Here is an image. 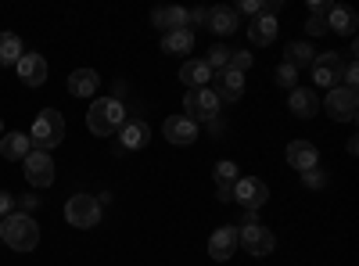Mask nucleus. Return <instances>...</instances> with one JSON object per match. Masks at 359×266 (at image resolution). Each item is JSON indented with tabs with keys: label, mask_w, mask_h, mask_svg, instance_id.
Here are the masks:
<instances>
[{
	"label": "nucleus",
	"mask_w": 359,
	"mask_h": 266,
	"mask_svg": "<svg viewBox=\"0 0 359 266\" xmlns=\"http://www.w3.org/2000/svg\"><path fill=\"white\" fill-rule=\"evenodd\" d=\"M184 108H187L191 123H216L219 98H216L212 86H194V91H187V98H184Z\"/></svg>",
	"instance_id": "20e7f679"
},
{
	"label": "nucleus",
	"mask_w": 359,
	"mask_h": 266,
	"mask_svg": "<svg viewBox=\"0 0 359 266\" xmlns=\"http://www.w3.org/2000/svg\"><path fill=\"white\" fill-rule=\"evenodd\" d=\"M248 40L255 44V47H269L277 40V18L273 15H259V18H252V25H248Z\"/></svg>",
	"instance_id": "4be33fe9"
},
{
	"label": "nucleus",
	"mask_w": 359,
	"mask_h": 266,
	"mask_svg": "<svg viewBox=\"0 0 359 266\" xmlns=\"http://www.w3.org/2000/svg\"><path fill=\"white\" fill-rule=\"evenodd\" d=\"M287 166L298 169V173H309L320 166V152H316V144L309 140H291L287 144Z\"/></svg>",
	"instance_id": "ddd939ff"
},
{
	"label": "nucleus",
	"mask_w": 359,
	"mask_h": 266,
	"mask_svg": "<svg viewBox=\"0 0 359 266\" xmlns=\"http://www.w3.org/2000/svg\"><path fill=\"white\" fill-rule=\"evenodd\" d=\"M233 252H237V227H219V230H212V238H208V259L226 262Z\"/></svg>",
	"instance_id": "2eb2a0df"
},
{
	"label": "nucleus",
	"mask_w": 359,
	"mask_h": 266,
	"mask_svg": "<svg viewBox=\"0 0 359 266\" xmlns=\"http://www.w3.org/2000/svg\"><path fill=\"white\" fill-rule=\"evenodd\" d=\"M237 180V166L233 162H219L216 166V187H233Z\"/></svg>",
	"instance_id": "c85d7f7f"
},
{
	"label": "nucleus",
	"mask_w": 359,
	"mask_h": 266,
	"mask_svg": "<svg viewBox=\"0 0 359 266\" xmlns=\"http://www.w3.org/2000/svg\"><path fill=\"white\" fill-rule=\"evenodd\" d=\"M313 47L306 44V40H291L287 47H284V62L291 65V69H313Z\"/></svg>",
	"instance_id": "393cba45"
},
{
	"label": "nucleus",
	"mask_w": 359,
	"mask_h": 266,
	"mask_svg": "<svg viewBox=\"0 0 359 266\" xmlns=\"http://www.w3.org/2000/svg\"><path fill=\"white\" fill-rule=\"evenodd\" d=\"M323 108H327V115H331V119L352 123L355 112H359V94H355V91H345V86H334V91H327Z\"/></svg>",
	"instance_id": "6e6552de"
},
{
	"label": "nucleus",
	"mask_w": 359,
	"mask_h": 266,
	"mask_svg": "<svg viewBox=\"0 0 359 266\" xmlns=\"http://www.w3.org/2000/svg\"><path fill=\"white\" fill-rule=\"evenodd\" d=\"M355 83H359V69H355V62H348V65L341 69V83H338V86H345V91H355Z\"/></svg>",
	"instance_id": "473e14b6"
},
{
	"label": "nucleus",
	"mask_w": 359,
	"mask_h": 266,
	"mask_svg": "<svg viewBox=\"0 0 359 266\" xmlns=\"http://www.w3.org/2000/svg\"><path fill=\"white\" fill-rule=\"evenodd\" d=\"M237 245H241L252 259H262L277 248V238H273V230H266L262 223H245V227H237Z\"/></svg>",
	"instance_id": "423d86ee"
},
{
	"label": "nucleus",
	"mask_w": 359,
	"mask_h": 266,
	"mask_svg": "<svg viewBox=\"0 0 359 266\" xmlns=\"http://www.w3.org/2000/svg\"><path fill=\"white\" fill-rule=\"evenodd\" d=\"M29 152H33V140H29V133H4V137H0V159L25 162Z\"/></svg>",
	"instance_id": "a211bd4d"
},
{
	"label": "nucleus",
	"mask_w": 359,
	"mask_h": 266,
	"mask_svg": "<svg viewBox=\"0 0 359 266\" xmlns=\"http://www.w3.org/2000/svg\"><path fill=\"white\" fill-rule=\"evenodd\" d=\"M216 194H219V201H230V194H233V187H216Z\"/></svg>",
	"instance_id": "ea45409f"
},
{
	"label": "nucleus",
	"mask_w": 359,
	"mask_h": 266,
	"mask_svg": "<svg viewBox=\"0 0 359 266\" xmlns=\"http://www.w3.org/2000/svg\"><path fill=\"white\" fill-rule=\"evenodd\" d=\"M151 140V126L144 119H126V126L118 130V144H123V152H140V147Z\"/></svg>",
	"instance_id": "f3484780"
},
{
	"label": "nucleus",
	"mask_w": 359,
	"mask_h": 266,
	"mask_svg": "<svg viewBox=\"0 0 359 266\" xmlns=\"http://www.w3.org/2000/svg\"><path fill=\"white\" fill-rule=\"evenodd\" d=\"M22 169H25V180L33 184V187H50L54 184V159L47 155V152H29V159L22 162Z\"/></svg>",
	"instance_id": "1a4fd4ad"
},
{
	"label": "nucleus",
	"mask_w": 359,
	"mask_h": 266,
	"mask_svg": "<svg viewBox=\"0 0 359 266\" xmlns=\"http://www.w3.org/2000/svg\"><path fill=\"white\" fill-rule=\"evenodd\" d=\"M0 241L15 252H33L40 245V223L25 213H11L0 220Z\"/></svg>",
	"instance_id": "f03ea898"
},
{
	"label": "nucleus",
	"mask_w": 359,
	"mask_h": 266,
	"mask_svg": "<svg viewBox=\"0 0 359 266\" xmlns=\"http://www.w3.org/2000/svg\"><path fill=\"white\" fill-rule=\"evenodd\" d=\"M15 72H18L22 86H33V91H36V86H43V83H47V62H43L40 54H33V51L18 58Z\"/></svg>",
	"instance_id": "9d476101"
},
{
	"label": "nucleus",
	"mask_w": 359,
	"mask_h": 266,
	"mask_svg": "<svg viewBox=\"0 0 359 266\" xmlns=\"http://www.w3.org/2000/svg\"><path fill=\"white\" fill-rule=\"evenodd\" d=\"M205 65L212 69V76H216V72H223V69H230V47H226V44H216L212 51H208Z\"/></svg>",
	"instance_id": "cd10ccee"
},
{
	"label": "nucleus",
	"mask_w": 359,
	"mask_h": 266,
	"mask_svg": "<svg viewBox=\"0 0 359 266\" xmlns=\"http://www.w3.org/2000/svg\"><path fill=\"white\" fill-rule=\"evenodd\" d=\"M327 11H331V4H327V0H309V15H313V18H327Z\"/></svg>",
	"instance_id": "e433bc0d"
},
{
	"label": "nucleus",
	"mask_w": 359,
	"mask_h": 266,
	"mask_svg": "<svg viewBox=\"0 0 359 266\" xmlns=\"http://www.w3.org/2000/svg\"><path fill=\"white\" fill-rule=\"evenodd\" d=\"M230 201H237V205H245L248 213H255L269 201V187H266V180H259V176H237Z\"/></svg>",
	"instance_id": "0eeeda50"
},
{
	"label": "nucleus",
	"mask_w": 359,
	"mask_h": 266,
	"mask_svg": "<svg viewBox=\"0 0 359 266\" xmlns=\"http://www.w3.org/2000/svg\"><path fill=\"white\" fill-rule=\"evenodd\" d=\"M205 25L212 29L216 36H223V40L241 29V22H237V11H233V8H212V11L205 15Z\"/></svg>",
	"instance_id": "6ab92c4d"
},
{
	"label": "nucleus",
	"mask_w": 359,
	"mask_h": 266,
	"mask_svg": "<svg viewBox=\"0 0 359 266\" xmlns=\"http://www.w3.org/2000/svg\"><path fill=\"white\" fill-rule=\"evenodd\" d=\"M306 29H309V36H323V33H327V22H323V18H309Z\"/></svg>",
	"instance_id": "4c0bfd02"
},
{
	"label": "nucleus",
	"mask_w": 359,
	"mask_h": 266,
	"mask_svg": "<svg viewBox=\"0 0 359 266\" xmlns=\"http://www.w3.org/2000/svg\"><path fill=\"white\" fill-rule=\"evenodd\" d=\"M97 86H101V76H97L94 69H76V72L69 76V94H72V98H94Z\"/></svg>",
	"instance_id": "aec40b11"
},
{
	"label": "nucleus",
	"mask_w": 359,
	"mask_h": 266,
	"mask_svg": "<svg viewBox=\"0 0 359 266\" xmlns=\"http://www.w3.org/2000/svg\"><path fill=\"white\" fill-rule=\"evenodd\" d=\"M341 58L338 54H316L313 58V83L316 86H331V91H334V86H338V79H341Z\"/></svg>",
	"instance_id": "9b49d317"
},
{
	"label": "nucleus",
	"mask_w": 359,
	"mask_h": 266,
	"mask_svg": "<svg viewBox=\"0 0 359 266\" xmlns=\"http://www.w3.org/2000/svg\"><path fill=\"white\" fill-rule=\"evenodd\" d=\"M0 137H4V119H0Z\"/></svg>",
	"instance_id": "a19ab883"
},
{
	"label": "nucleus",
	"mask_w": 359,
	"mask_h": 266,
	"mask_svg": "<svg viewBox=\"0 0 359 266\" xmlns=\"http://www.w3.org/2000/svg\"><path fill=\"white\" fill-rule=\"evenodd\" d=\"M277 83L287 86V91H294V86H298V69H291L287 62H280L277 65Z\"/></svg>",
	"instance_id": "c756f323"
},
{
	"label": "nucleus",
	"mask_w": 359,
	"mask_h": 266,
	"mask_svg": "<svg viewBox=\"0 0 359 266\" xmlns=\"http://www.w3.org/2000/svg\"><path fill=\"white\" fill-rule=\"evenodd\" d=\"M36 209H40V198H36V194H22V198H15V213L33 216Z\"/></svg>",
	"instance_id": "7c9ffc66"
},
{
	"label": "nucleus",
	"mask_w": 359,
	"mask_h": 266,
	"mask_svg": "<svg viewBox=\"0 0 359 266\" xmlns=\"http://www.w3.org/2000/svg\"><path fill=\"white\" fill-rule=\"evenodd\" d=\"M151 22L162 29V36H165V33H176V29H191L187 8H158V11L151 15Z\"/></svg>",
	"instance_id": "5701e85b"
},
{
	"label": "nucleus",
	"mask_w": 359,
	"mask_h": 266,
	"mask_svg": "<svg viewBox=\"0 0 359 266\" xmlns=\"http://www.w3.org/2000/svg\"><path fill=\"white\" fill-rule=\"evenodd\" d=\"M18 58H22V40L15 33H0V65L11 69L18 65Z\"/></svg>",
	"instance_id": "bb28decb"
},
{
	"label": "nucleus",
	"mask_w": 359,
	"mask_h": 266,
	"mask_svg": "<svg viewBox=\"0 0 359 266\" xmlns=\"http://www.w3.org/2000/svg\"><path fill=\"white\" fill-rule=\"evenodd\" d=\"M230 69H233V72L252 69V51H230Z\"/></svg>",
	"instance_id": "2f4dec72"
},
{
	"label": "nucleus",
	"mask_w": 359,
	"mask_h": 266,
	"mask_svg": "<svg viewBox=\"0 0 359 266\" xmlns=\"http://www.w3.org/2000/svg\"><path fill=\"white\" fill-rule=\"evenodd\" d=\"M205 15H208V11L194 8V11H187V22H191V25H198V22H205Z\"/></svg>",
	"instance_id": "58836bf2"
},
{
	"label": "nucleus",
	"mask_w": 359,
	"mask_h": 266,
	"mask_svg": "<svg viewBox=\"0 0 359 266\" xmlns=\"http://www.w3.org/2000/svg\"><path fill=\"white\" fill-rule=\"evenodd\" d=\"M126 119H130V112H126L123 101L97 98L94 105H90V112H86V130L94 137H115L118 130L126 126Z\"/></svg>",
	"instance_id": "f257e3e1"
},
{
	"label": "nucleus",
	"mask_w": 359,
	"mask_h": 266,
	"mask_svg": "<svg viewBox=\"0 0 359 266\" xmlns=\"http://www.w3.org/2000/svg\"><path fill=\"white\" fill-rule=\"evenodd\" d=\"M180 79H184V86H208V79H212V69L205 65V58H187L184 65H180Z\"/></svg>",
	"instance_id": "412c9836"
},
{
	"label": "nucleus",
	"mask_w": 359,
	"mask_h": 266,
	"mask_svg": "<svg viewBox=\"0 0 359 266\" xmlns=\"http://www.w3.org/2000/svg\"><path fill=\"white\" fill-rule=\"evenodd\" d=\"M162 51L165 54H191L194 51V29H176V33L162 36Z\"/></svg>",
	"instance_id": "a878e982"
},
{
	"label": "nucleus",
	"mask_w": 359,
	"mask_h": 266,
	"mask_svg": "<svg viewBox=\"0 0 359 266\" xmlns=\"http://www.w3.org/2000/svg\"><path fill=\"white\" fill-rule=\"evenodd\" d=\"M302 184H306V187H323V184H327V173L309 169V173H302Z\"/></svg>",
	"instance_id": "f704fd0d"
},
{
	"label": "nucleus",
	"mask_w": 359,
	"mask_h": 266,
	"mask_svg": "<svg viewBox=\"0 0 359 266\" xmlns=\"http://www.w3.org/2000/svg\"><path fill=\"white\" fill-rule=\"evenodd\" d=\"M233 11H237V15H248V18H259V15H262V0H241Z\"/></svg>",
	"instance_id": "72a5a7b5"
},
{
	"label": "nucleus",
	"mask_w": 359,
	"mask_h": 266,
	"mask_svg": "<svg viewBox=\"0 0 359 266\" xmlns=\"http://www.w3.org/2000/svg\"><path fill=\"white\" fill-rule=\"evenodd\" d=\"M29 140H33L36 152H54L57 144L65 140V119H62V112H54V108H43L36 119H33V130H29Z\"/></svg>",
	"instance_id": "7ed1b4c3"
},
{
	"label": "nucleus",
	"mask_w": 359,
	"mask_h": 266,
	"mask_svg": "<svg viewBox=\"0 0 359 266\" xmlns=\"http://www.w3.org/2000/svg\"><path fill=\"white\" fill-rule=\"evenodd\" d=\"M162 133H165V140H169V144L187 147V144H194V140H198V123H191L187 115H169L165 126H162Z\"/></svg>",
	"instance_id": "f8f14e48"
},
{
	"label": "nucleus",
	"mask_w": 359,
	"mask_h": 266,
	"mask_svg": "<svg viewBox=\"0 0 359 266\" xmlns=\"http://www.w3.org/2000/svg\"><path fill=\"white\" fill-rule=\"evenodd\" d=\"M327 33H341V36H352L355 29V11L352 8H341V4H331V11H327Z\"/></svg>",
	"instance_id": "b1692460"
},
{
	"label": "nucleus",
	"mask_w": 359,
	"mask_h": 266,
	"mask_svg": "<svg viewBox=\"0 0 359 266\" xmlns=\"http://www.w3.org/2000/svg\"><path fill=\"white\" fill-rule=\"evenodd\" d=\"M287 108L291 115H298V119H313V115L320 112V98L313 86H294V91L287 94Z\"/></svg>",
	"instance_id": "4468645a"
},
{
	"label": "nucleus",
	"mask_w": 359,
	"mask_h": 266,
	"mask_svg": "<svg viewBox=\"0 0 359 266\" xmlns=\"http://www.w3.org/2000/svg\"><path fill=\"white\" fill-rule=\"evenodd\" d=\"M216 83H219V86H212V91H216L219 105H223V101H241V98H245V72L223 69V72H216Z\"/></svg>",
	"instance_id": "dca6fc26"
},
{
	"label": "nucleus",
	"mask_w": 359,
	"mask_h": 266,
	"mask_svg": "<svg viewBox=\"0 0 359 266\" xmlns=\"http://www.w3.org/2000/svg\"><path fill=\"white\" fill-rule=\"evenodd\" d=\"M101 209H104V205L94 194H72L65 201V220L72 227H79V230H90V227L101 223Z\"/></svg>",
	"instance_id": "39448f33"
},
{
	"label": "nucleus",
	"mask_w": 359,
	"mask_h": 266,
	"mask_svg": "<svg viewBox=\"0 0 359 266\" xmlns=\"http://www.w3.org/2000/svg\"><path fill=\"white\" fill-rule=\"evenodd\" d=\"M11 213H15V194L0 191V220H4V216H11Z\"/></svg>",
	"instance_id": "c9c22d12"
}]
</instances>
